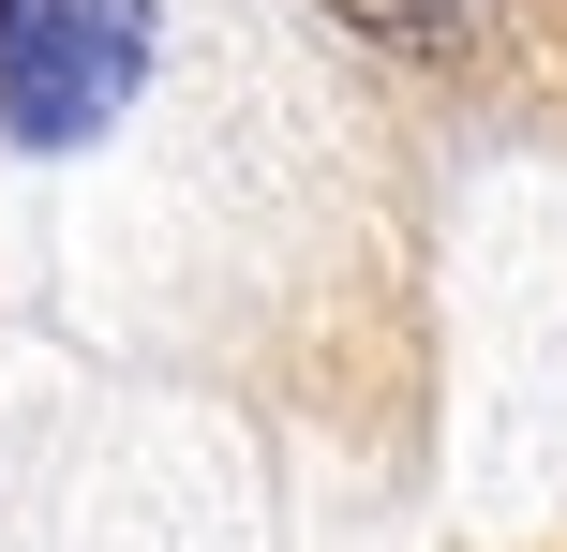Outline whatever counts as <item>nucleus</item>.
<instances>
[{
	"label": "nucleus",
	"mask_w": 567,
	"mask_h": 552,
	"mask_svg": "<svg viewBox=\"0 0 567 552\" xmlns=\"http://www.w3.org/2000/svg\"><path fill=\"white\" fill-rule=\"evenodd\" d=\"M150 30L165 0H0V135L75 149L150 90Z\"/></svg>",
	"instance_id": "1"
},
{
	"label": "nucleus",
	"mask_w": 567,
	"mask_h": 552,
	"mask_svg": "<svg viewBox=\"0 0 567 552\" xmlns=\"http://www.w3.org/2000/svg\"><path fill=\"white\" fill-rule=\"evenodd\" d=\"M329 15L389 30V45H449V30H463V0H329Z\"/></svg>",
	"instance_id": "2"
}]
</instances>
